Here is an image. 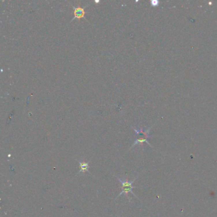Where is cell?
Instances as JSON below:
<instances>
[{
	"instance_id": "obj_6",
	"label": "cell",
	"mask_w": 217,
	"mask_h": 217,
	"mask_svg": "<svg viewBox=\"0 0 217 217\" xmlns=\"http://www.w3.org/2000/svg\"><path fill=\"white\" fill-rule=\"evenodd\" d=\"M95 2H96V3H98L99 1H95Z\"/></svg>"
},
{
	"instance_id": "obj_1",
	"label": "cell",
	"mask_w": 217,
	"mask_h": 217,
	"mask_svg": "<svg viewBox=\"0 0 217 217\" xmlns=\"http://www.w3.org/2000/svg\"><path fill=\"white\" fill-rule=\"evenodd\" d=\"M153 126L154 125L151 127H150V128L147 129V130H145V131H143V128L137 129L134 128V127H132V128L134 129V132H136V138L134 143L132 145V146L131 147V148H130V150L132 149L133 147H135L136 145H141V146H143V145L144 143H147L149 145L150 147L153 148L152 146L151 145V144L148 141V138L151 137L149 134V132Z\"/></svg>"
},
{
	"instance_id": "obj_4",
	"label": "cell",
	"mask_w": 217,
	"mask_h": 217,
	"mask_svg": "<svg viewBox=\"0 0 217 217\" xmlns=\"http://www.w3.org/2000/svg\"><path fill=\"white\" fill-rule=\"evenodd\" d=\"M76 160L78 162L80 165V171L78 173V174H80V173H84L85 172L89 173V164L90 161H89V162H85V161H82V160L80 161L78 159H76Z\"/></svg>"
},
{
	"instance_id": "obj_5",
	"label": "cell",
	"mask_w": 217,
	"mask_h": 217,
	"mask_svg": "<svg viewBox=\"0 0 217 217\" xmlns=\"http://www.w3.org/2000/svg\"><path fill=\"white\" fill-rule=\"evenodd\" d=\"M151 5L152 6H157L158 5V2L156 1H151Z\"/></svg>"
},
{
	"instance_id": "obj_3",
	"label": "cell",
	"mask_w": 217,
	"mask_h": 217,
	"mask_svg": "<svg viewBox=\"0 0 217 217\" xmlns=\"http://www.w3.org/2000/svg\"><path fill=\"white\" fill-rule=\"evenodd\" d=\"M71 7H73V10H74V17L72 18L70 20V23H71V22H73L74 20L76 19V18H77V19H80V18H84L85 20H87V18H85V8L88 7H89V5H85V7H75V6L73 5H71Z\"/></svg>"
},
{
	"instance_id": "obj_2",
	"label": "cell",
	"mask_w": 217,
	"mask_h": 217,
	"mask_svg": "<svg viewBox=\"0 0 217 217\" xmlns=\"http://www.w3.org/2000/svg\"><path fill=\"white\" fill-rule=\"evenodd\" d=\"M115 176L117 179L120 183V184H121V189H122L121 192H120V193L116 197L115 199V200H116L118 197H120V196H122V195H124L125 196H126L130 200L129 197H128V194L129 193H131L133 195V196H135L136 198H138V196H136V195L132 191V189L136 188L135 187H134V186L132 185V184H134V182H135V180L136 179V178H135L134 179H133V180L129 182V181H128V179H126V178L120 179L119 177H117V176Z\"/></svg>"
}]
</instances>
